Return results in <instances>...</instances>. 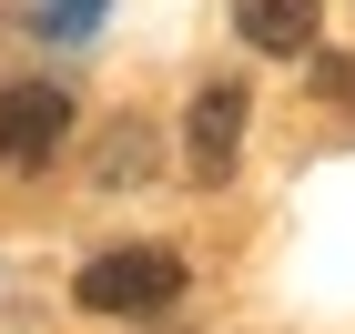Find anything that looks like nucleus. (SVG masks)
<instances>
[{"label":"nucleus","mask_w":355,"mask_h":334,"mask_svg":"<svg viewBox=\"0 0 355 334\" xmlns=\"http://www.w3.org/2000/svg\"><path fill=\"white\" fill-rule=\"evenodd\" d=\"M61 132H71V91H51V82L0 91V163H51Z\"/></svg>","instance_id":"nucleus-3"},{"label":"nucleus","mask_w":355,"mask_h":334,"mask_svg":"<svg viewBox=\"0 0 355 334\" xmlns=\"http://www.w3.org/2000/svg\"><path fill=\"white\" fill-rule=\"evenodd\" d=\"M31 21L51 30V41H92V21H102V0H31Z\"/></svg>","instance_id":"nucleus-5"},{"label":"nucleus","mask_w":355,"mask_h":334,"mask_svg":"<svg viewBox=\"0 0 355 334\" xmlns=\"http://www.w3.org/2000/svg\"><path fill=\"white\" fill-rule=\"evenodd\" d=\"M234 30H244L254 51L295 61V51H315V30H325V0H234Z\"/></svg>","instance_id":"nucleus-4"},{"label":"nucleus","mask_w":355,"mask_h":334,"mask_svg":"<svg viewBox=\"0 0 355 334\" xmlns=\"http://www.w3.org/2000/svg\"><path fill=\"white\" fill-rule=\"evenodd\" d=\"M173 294H183V253L173 243H112V253H92L71 274V304L82 314H153Z\"/></svg>","instance_id":"nucleus-1"},{"label":"nucleus","mask_w":355,"mask_h":334,"mask_svg":"<svg viewBox=\"0 0 355 334\" xmlns=\"http://www.w3.org/2000/svg\"><path fill=\"white\" fill-rule=\"evenodd\" d=\"M315 91L325 102H355V61H315Z\"/></svg>","instance_id":"nucleus-6"},{"label":"nucleus","mask_w":355,"mask_h":334,"mask_svg":"<svg viewBox=\"0 0 355 334\" xmlns=\"http://www.w3.org/2000/svg\"><path fill=\"white\" fill-rule=\"evenodd\" d=\"M244 82H203L183 111V152H193V183H234V152H244Z\"/></svg>","instance_id":"nucleus-2"}]
</instances>
